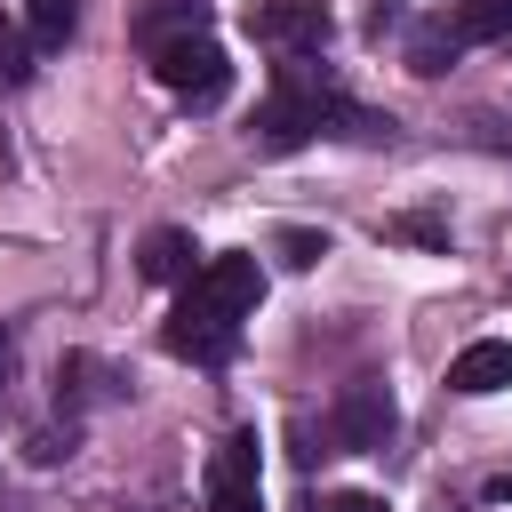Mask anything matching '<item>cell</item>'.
Listing matches in <instances>:
<instances>
[{"label":"cell","mask_w":512,"mask_h":512,"mask_svg":"<svg viewBox=\"0 0 512 512\" xmlns=\"http://www.w3.org/2000/svg\"><path fill=\"white\" fill-rule=\"evenodd\" d=\"M488 504H512V472H496V480H488Z\"/></svg>","instance_id":"21"},{"label":"cell","mask_w":512,"mask_h":512,"mask_svg":"<svg viewBox=\"0 0 512 512\" xmlns=\"http://www.w3.org/2000/svg\"><path fill=\"white\" fill-rule=\"evenodd\" d=\"M392 240H416V248H448V224H440V216H392Z\"/></svg>","instance_id":"16"},{"label":"cell","mask_w":512,"mask_h":512,"mask_svg":"<svg viewBox=\"0 0 512 512\" xmlns=\"http://www.w3.org/2000/svg\"><path fill=\"white\" fill-rule=\"evenodd\" d=\"M24 72H32V64H24V40L0 32V80H24Z\"/></svg>","instance_id":"18"},{"label":"cell","mask_w":512,"mask_h":512,"mask_svg":"<svg viewBox=\"0 0 512 512\" xmlns=\"http://www.w3.org/2000/svg\"><path fill=\"white\" fill-rule=\"evenodd\" d=\"M320 128H352V136H392V120H376V112L344 104V88L328 80V64H312V56H288L248 136H256L264 152H296V144H312Z\"/></svg>","instance_id":"1"},{"label":"cell","mask_w":512,"mask_h":512,"mask_svg":"<svg viewBox=\"0 0 512 512\" xmlns=\"http://www.w3.org/2000/svg\"><path fill=\"white\" fill-rule=\"evenodd\" d=\"M96 400H120V376H112L96 352H64V368H56V408L80 416V408H96Z\"/></svg>","instance_id":"9"},{"label":"cell","mask_w":512,"mask_h":512,"mask_svg":"<svg viewBox=\"0 0 512 512\" xmlns=\"http://www.w3.org/2000/svg\"><path fill=\"white\" fill-rule=\"evenodd\" d=\"M320 256H328V232H304V224H288V232H280V264H296V272H312Z\"/></svg>","instance_id":"15"},{"label":"cell","mask_w":512,"mask_h":512,"mask_svg":"<svg viewBox=\"0 0 512 512\" xmlns=\"http://www.w3.org/2000/svg\"><path fill=\"white\" fill-rule=\"evenodd\" d=\"M160 344L176 352V360H200V368H224L232 360V344H240V320L232 312H216L200 288H184V304L168 312V328H160Z\"/></svg>","instance_id":"3"},{"label":"cell","mask_w":512,"mask_h":512,"mask_svg":"<svg viewBox=\"0 0 512 512\" xmlns=\"http://www.w3.org/2000/svg\"><path fill=\"white\" fill-rule=\"evenodd\" d=\"M184 32H208V0H144V8H136V40H144V48L184 40Z\"/></svg>","instance_id":"10"},{"label":"cell","mask_w":512,"mask_h":512,"mask_svg":"<svg viewBox=\"0 0 512 512\" xmlns=\"http://www.w3.org/2000/svg\"><path fill=\"white\" fill-rule=\"evenodd\" d=\"M208 512H264V496H256V440L248 432H232L216 448V464H208Z\"/></svg>","instance_id":"7"},{"label":"cell","mask_w":512,"mask_h":512,"mask_svg":"<svg viewBox=\"0 0 512 512\" xmlns=\"http://www.w3.org/2000/svg\"><path fill=\"white\" fill-rule=\"evenodd\" d=\"M392 424H400V408H392V392L384 384H344L336 392V408H328V440L336 448H384L392 440Z\"/></svg>","instance_id":"4"},{"label":"cell","mask_w":512,"mask_h":512,"mask_svg":"<svg viewBox=\"0 0 512 512\" xmlns=\"http://www.w3.org/2000/svg\"><path fill=\"white\" fill-rule=\"evenodd\" d=\"M504 384H512V344H496V336H480L448 360V392H464V400H488Z\"/></svg>","instance_id":"8"},{"label":"cell","mask_w":512,"mask_h":512,"mask_svg":"<svg viewBox=\"0 0 512 512\" xmlns=\"http://www.w3.org/2000/svg\"><path fill=\"white\" fill-rule=\"evenodd\" d=\"M328 512H392V504L368 496V488H344V496H328Z\"/></svg>","instance_id":"19"},{"label":"cell","mask_w":512,"mask_h":512,"mask_svg":"<svg viewBox=\"0 0 512 512\" xmlns=\"http://www.w3.org/2000/svg\"><path fill=\"white\" fill-rule=\"evenodd\" d=\"M448 32H456L464 48H480V40H512V0H448Z\"/></svg>","instance_id":"11"},{"label":"cell","mask_w":512,"mask_h":512,"mask_svg":"<svg viewBox=\"0 0 512 512\" xmlns=\"http://www.w3.org/2000/svg\"><path fill=\"white\" fill-rule=\"evenodd\" d=\"M56 456H72V424L64 432H32V464H56Z\"/></svg>","instance_id":"17"},{"label":"cell","mask_w":512,"mask_h":512,"mask_svg":"<svg viewBox=\"0 0 512 512\" xmlns=\"http://www.w3.org/2000/svg\"><path fill=\"white\" fill-rule=\"evenodd\" d=\"M192 288H200V296H208L216 312H232V320H248V312H256V296H264V264L232 248V256H208V264L192 272Z\"/></svg>","instance_id":"6"},{"label":"cell","mask_w":512,"mask_h":512,"mask_svg":"<svg viewBox=\"0 0 512 512\" xmlns=\"http://www.w3.org/2000/svg\"><path fill=\"white\" fill-rule=\"evenodd\" d=\"M152 72H160L168 96H184V104H200V112L232 88V56H224V40H208V32L160 40V48H152Z\"/></svg>","instance_id":"2"},{"label":"cell","mask_w":512,"mask_h":512,"mask_svg":"<svg viewBox=\"0 0 512 512\" xmlns=\"http://www.w3.org/2000/svg\"><path fill=\"white\" fill-rule=\"evenodd\" d=\"M8 376H16V336L0 328V400H8Z\"/></svg>","instance_id":"20"},{"label":"cell","mask_w":512,"mask_h":512,"mask_svg":"<svg viewBox=\"0 0 512 512\" xmlns=\"http://www.w3.org/2000/svg\"><path fill=\"white\" fill-rule=\"evenodd\" d=\"M24 16H32V40H40V48H56V40H72L80 0H24Z\"/></svg>","instance_id":"14"},{"label":"cell","mask_w":512,"mask_h":512,"mask_svg":"<svg viewBox=\"0 0 512 512\" xmlns=\"http://www.w3.org/2000/svg\"><path fill=\"white\" fill-rule=\"evenodd\" d=\"M464 56V40L448 32V16H424L416 32H408V72H424V80H440L448 64Z\"/></svg>","instance_id":"12"},{"label":"cell","mask_w":512,"mask_h":512,"mask_svg":"<svg viewBox=\"0 0 512 512\" xmlns=\"http://www.w3.org/2000/svg\"><path fill=\"white\" fill-rule=\"evenodd\" d=\"M136 272H144V280H192V240H184V232H168V224H160V232H144Z\"/></svg>","instance_id":"13"},{"label":"cell","mask_w":512,"mask_h":512,"mask_svg":"<svg viewBox=\"0 0 512 512\" xmlns=\"http://www.w3.org/2000/svg\"><path fill=\"white\" fill-rule=\"evenodd\" d=\"M256 40L280 56H312L328 40V0H264L256 8Z\"/></svg>","instance_id":"5"}]
</instances>
